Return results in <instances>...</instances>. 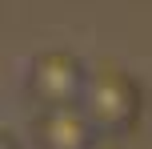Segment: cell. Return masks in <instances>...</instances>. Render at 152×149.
<instances>
[{"label":"cell","mask_w":152,"mask_h":149,"mask_svg":"<svg viewBox=\"0 0 152 149\" xmlns=\"http://www.w3.org/2000/svg\"><path fill=\"white\" fill-rule=\"evenodd\" d=\"M80 109L92 117L100 137H128L140 125V113H144L140 81L132 73H124L120 64H96L88 73Z\"/></svg>","instance_id":"obj_1"},{"label":"cell","mask_w":152,"mask_h":149,"mask_svg":"<svg viewBox=\"0 0 152 149\" xmlns=\"http://www.w3.org/2000/svg\"><path fill=\"white\" fill-rule=\"evenodd\" d=\"M88 64L80 56L52 48L40 53L28 69V97L36 101V109H68V105L84 101V85H88Z\"/></svg>","instance_id":"obj_2"},{"label":"cell","mask_w":152,"mask_h":149,"mask_svg":"<svg viewBox=\"0 0 152 149\" xmlns=\"http://www.w3.org/2000/svg\"><path fill=\"white\" fill-rule=\"evenodd\" d=\"M32 137L36 149H92L100 141V129L80 105H68V109H36Z\"/></svg>","instance_id":"obj_3"},{"label":"cell","mask_w":152,"mask_h":149,"mask_svg":"<svg viewBox=\"0 0 152 149\" xmlns=\"http://www.w3.org/2000/svg\"><path fill=\"white\" fill-rule=\"evenodd\" d=\"M92 149H124V145H120V137H100Z\"/></svg>","instance_id":"obj_4"}]
</instances>
